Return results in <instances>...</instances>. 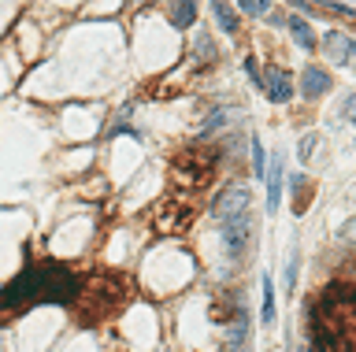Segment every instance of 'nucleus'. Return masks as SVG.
<instances>
[{
    "label": "nucleus",
    "instance_id": "obj_1",
    "mask_svg": "<svg viewBox=\"0 0 356 352\" xmlns=\"http://www.w3.org/2000/svg\"><path fill=\"white\" fill-rule=\"evenodd\" d=\"M78 296V274L63 263H38L26 267L15 282L0 293V312L26 304H67Z\"/></svg>",
    "mask_w": 356,
    "mask_h": 352
},
{
    "label": "nucleus",
    "instance_id": "obj_2",
    "mask_svg": "<svg viewBox=\"0 0 356 352\" xmlns=\"http://www.w3.org/2000/svg\"><path fill=\"white\" fill-rule=\"evenodd\" d=\"M249 190L245 185H230V190L219 193L216 201V223L222 234V245H227V256L238 260L245 249H249L252 237V212H249Z\"/></svg>",
    "mask_w": 356,
    "mask_h": 352
},
{
    "label": "nucleus",
    "instance_id": "obj_3",
    "mask_svg": "<svg viewBox=\"0 0 356 352\" xmlns=\"http://www.w3.org/2000/svg\"><path fill=\"white\" fill-rule=\"evenodd\" d=\"M267 97H271L275 104H286L289 97H293V78H289L286 71H267Z\"/></svg>",
    "mask_w": 356,
    "mask_h": 352
},
{
    "label": "nucleus",
    "instance_id": "obj_4",
    "mask_svg": "<svg viewBox=\"0 0 356 352\" xmlns=\"http://www.w3.org/2000/svg\"><path fill=\"white\" fill-rule=\"evenodd\" d=\"M327 56L334 63H341V67H349L353 63V37L349 34H327Z\"/></svg>",
    "mask_w": 356,
    "mask_h": 352
},
{
    "label": "nucleus",
    "instance_id": "obj_5",
    "mask_svg": "<svg viewBox=\"0 0 356 352\" xmlns=\"http://www.w3.org/2000/svg\"><path fill=\"white\" fill-rule=\"evenodd\" d=\"M278 201H282V156L275 152V163L267 171V212H278Z\"/></svg>",
    "mask_w": 356,
    "mask_h": 352
},
{
    "label": "nucleus",
    "instance_id": "obj_6",
    "mask_svg": "<svg viewBox=\"0 0 356 352\" xmlns=\"http://www.w3.org/2000/svg\"><path fill=\"white\" fill-rule=\"evenodd\" d=\"M300 85H305V97H319V93L330 90V74L323 67H308L305 78H300Z\"/></svg>",
    "mask_w": 356,
    "mask_h": 352
},
{
    "label": "nucleus",
    "instance_id": "obj_7",
    "mask_svg": "<svg viewBox=\"0 0 356 352\" xmlns=\"http://www.w3.org/2000/svg\"><path fill=\"white\" fill-rule=\"evenodd\" d=\"M211 15H216V23L222 26V34H238V15L230 12L227 0H211Z\"/></svg>",
    "mask_w": 356,
    "mask_h": 352
},
{
    "label": "nucleus",
    "instance_id": "obj_8",
    "mask_svg": "<svg viewBox=\"0 0 356 352\" xmlns=\"http://www.w3.org/2000/svg\"><path fill=\"white\" fill-rule=\"evenodd\" d=\"M193 19H197V4H193V0H175L171 23L175 26H193Z\"/></svg>",
    "mask_w": 356,
    "mask_h": 352
},
{
    "label": "nucleus",
    "instance_id": "obj_9",
    "mask_svg": "<svg viewBox=\"0 0 356 352\" xmlns=\"http://www.w3.org/2000/svg\"><path fill=\"white\" fill-rule=\"evenodd\" d=\"M289 30H293V41L300 49H316V34H312V26L305 19H289Z\"/></svg>",
    "mask_w": 356,
    "mask_h": 352
},
{
    "label": "nucleus",
    "instance_id": "obj_10",
    "mask_svg": "<svg viewBox=\"0 0 356 352\" xmlns=\"http://www.w3.org/2000/svg\"><path fill=\"white\" fill-rule=\"evenodd\" d=\"M264 323H275V293H271V278H264Z\"/></svg>",
    "mask_w": 356,
    "mask_h": 352
},
{
    "label": "nucleus",
    "instance_id": "obj_11",
    "mask_svg": "<svg viewBox=\"0 0 356 352\" xmlns=\"http://www.w3.org/2000/svg\"><path fill=\"white\" fill-rule=\"evenodd\" d=\"M305 174H293V178H289V185H293V193H297V212L305 215V196H308V190H305Z\"/></svg>",
    "mask_w": 356,
    "mask_h": 352
},
{
    "label": "nucleus",
    "instance_id": "obj_12",
    "mask_svg": "<svg viewBox=\"0 0 356 352\" xmlns=\"http://www.w3.org/2000/svg\"><path fill=\"white\" fill-rule=\"evenodd\" d=\"M252 167H256V174H264V167H267V152L260 145V137H252Z\"/></svg>",
    "mask_w": 356,
    "mask_h": 352
},
{
    "label": "nucleus",
    "instance_id": "obj_13",
    "mask_svg": "<svg viewBox=\"0 0 356 352\" xmlns=\"http://www.w3.org/2000/svg\"><path fill=\"white\" fill-rule=\"evenodd\" d=\"M238 4H241L245 12H249V15H264V12H267V4H271V0H238Z\"/></svg>",
    "mask_w": 356,
    "mask_h": 352
},
{
    "label": "nucleus",
    "instance_id": "obj_14",
    "mask_svg": "<svg viewBox=\"0 0 356 352\" xmlns=\"http://www.w3.org/2000/svg\"><path fill=\"white\" fill-rule=\"evenodd\" d=\"M297 285V252H289V267H286V290Z\"/></svg>",
    "mask_w": 356,
    "mask_h": 352
},
{
    "label": "nucleus",
    "instance_id": "obj_15",
    "mask_svg": "<svg viewBox=\"0 0 356 352\" xmlns=\"http://www.w3.org/2000/svg\"><path fill=\"white\" fill-rule=\"evenodd\" d=\"M319 145V137L316 134H308V137H300V156H312V149Z\"/></svg>",
    "mask_w": 356,
    "mask_h": 352
},
{
    "label": "nucleus",
    "instance_id": "obj_16",
    "mask_svg": "<svg viewBox=\"0 0 356 352\" xmlns=\"http://www.w3.org/2000/svg\"><path fill=\"white\" fill-rule=\"evenodd\" d=\"M227 115H230V112H211L204 126H208V130H216V126H222V119H227Z\"/></svg>",
    "mask_w": 356,
    "mask_h": 352
},
{
    "label": "nucleus",
    "instance_id": "obj_17",
    "mask_svg": "<svg viewBox=\"0 0 356 352\" xmlns=\"http://www.w3.org/2000/svg\"><path fill=\"white\" fill-rule=\"evenodd\" d=\"M341 119L353 123V93H345V104H341Z\"/></svg>",
    "mask_w": 356,
    "mask_h": 352
},
{
    "label": "nucleus",
    "instance_id": "obj_18",
    "mask_svg": "<svg viewBox=\"0 0 356 352\" xmlns=\"http://www.w3.org/2000/svg\"><path fill=\"white\" fill-rule=\"evenodd\" d=\"M245 71H249L252 82H260V71H256V60H245Z\"/></svg>",
    "mask_w": 356,
    "mask_h": 352
}]
</instances>
